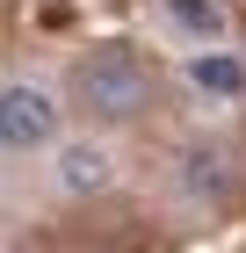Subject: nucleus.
Returning a JSON list of instances; mask_svg holds the SVG:
<instances>
[{
  "label": "nucleus",
  "instance_id": "obj_4",
  "mask_svg": "<svg viewBox=\"0 0 246 253\" xmlns=\"http://www.w3.org/2000/svg\"><path fill=\"white\" fill-rule=\"evenodd\" d=\"M189 80H196V87H203V94H239V87H246V65L239 58H225V51H203V58H196L189 65Z\"/></svg>",
  "mask_w": 246,
  "mask_h": 253
},
{
  "label": "nucleus",
  "instance_id": "obj_1",
  "mask_svg": "<svg viewBox=\"0 0 246 253\" xmlns=\"http://www.w3.org/2000/svg\"><path fill=\"white\" fill-rule=\"evenodd\" d=\"M80 101L95 116H109V123H131L152 101V80H145V65L131 51H95V58L80 65Z\"/></svg>",
  "mask_w": 246,
  "mask_h": 253
},
{
  "label": "nucleus",
  "instance_id": "obj_3",
  "mask_svg": "<svg viewBox=\"0 0 246 253\" xmlns=\"http://www.w3.org/2000/svg\"><path fill=\"white\" fill-rule=\"evenodd\" d=\"M58 181H65L73 195L101 188V181H109V152H101V145H65V159H58Z\"/></svg>",
  "mask_w": 246,
  "mask_h": 253
},
{
  "label": "nucleus",
  "instance_id": "obj_5",
  "mask_svg": "<svg viewBox=\"0 0 246 253\" xmlns=\"http://www.w3.org/2000/svg\"><path fill=\"white\" fill-rule=\"evenodd\" d=\"M167 22H174V29H189L196 43H217L225 7H217V0H167Z\"/></svg>",
  "mask_w": 246,
  "mask_h": 253
},
{
  "label": "nucleus",
  "instance_id": "obj_2",
  "mask_svg": "<svg viewBox=\"0 0 246 253\" xmlns=\"http://www.w3.org/2000/svg\"><path fill=\"white\" fill-rule=\"evenodd\" d=\"M51 130H58L51 94H44V87H29V80H15V87L0 94V137H7V152H37Z\"/></svg>",
  "mask_w": 246,
  "mask_h": 253
},
{
  "label": "nucleus",
  "instance_id": "obj_6",
  "mask_svg": "<svg viewBox=\"0 0 246 253\" xmlns=\"http://www.w3.org/2000/svg\"><path fill=\"white\" fill-rule=\"evenodd\" d=\"M225 181H232V174H225V152H189V188H196V195H203V188L225 195Z\"/></svg>",
  "mask_w": 246,
  "mask_h": 253
}]
</instances>
